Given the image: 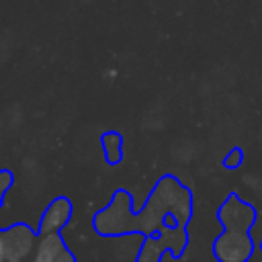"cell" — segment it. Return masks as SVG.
I'll return each mask as SVG.
<instances>
[{"label":"cell","mask_w":262,"mask_h":262,"mask_svg":"<svg viewBox=\"0 0 262 262\" xmlns=\"http://www.w3.org/2000/svg\"><path fill=\"white\" fill-rule=\"evenodd\" d=\"M244 164V149L242 147H233L225 158H223V166L227 170H237Z\"/></svg>","instance_id":"ba28073f"},{"label":"cell","mask_w":262,"mask_h":262,"mask_svg":"<svg viewBox=\"0 0 262 262\" xmlns=\"http://www.w3.org/2000/svg\"><path fill=\"white\" fill-rule=\"evenodd\" d=\"M39 233L27 223H14L0 229V262H25L33 256Z\"/></svg>","instance_id":"3957f363"},{"label":"cell","mask_w":262,"mask_h":262,"mask_svg":"<svg viewBox=\"0 0 262 262\" xmlns=\"http://www.w3.org/2000/svg\"><path fill=\"white\" fill-rule=\"evenodd\" d=\"M72 219V201L68 196H55L43 211L39 219L37 233H49V231H61Z\"/></svg>","instance_id":"8992f818"},{"label":"cell","mask_w":262,"mask_h":262,"mask_svg":"<svg viewBox=\"0 0 262 262\" xmlns=\"http://www.w3.org/2000/svg\"><path fill=\"white\" fill-rule=\"evenodd\" d=\"M100 143H102L106 164L117 166L123 160V137H121V133L119 131H104L100 135Z\"/></svg>","instance_id":"52a82bcc"},{"label":"cell","mask_w":262,"mask_h":262,"mask_svg":"<svg viewBox=\"0 0 262 262\" xmlns=\"http://www.w3.org/2000/svg\"><path fill=\"white\" fill-rule=\"evenodd\" d=\"M31 258L33 262H76L72 250L66 246L59 231L39 233Z\"/></svg>","instance_id":"5b68a950"},{"label":"cell","mask_w":262,"mask_h":262,"mask_svg":"<svg viewBox=\"0 0 262 262\" xmlns=\"http://www.w3.org/2000/svg\"><path fill=\"white\" fill-rule=\"evenodd\" d=\"M186 225H168L164 231H160V237H145L137 256V262H160L164 250H170L174 258H180L186 248Z\"/></svg>","instance_id":"277c9868"},{"label":"cell","mask_w":262,"mask_h":262,"mask_svg":"<svg viewBox=\"0 0 262 262\" xmlns=\"http://www.w3.org/2000/svg\"><path fill=\"white\" fill-rule=\"evenodd\" d=\"M12 182H14L12 172H8V170H0V207H2L4 194L8 192V188L12 186Z\"/></svg>","instance_id":"9c48e42d"},{"label":"cell","mask_w":262,"mask_h":262,"mask_svg":"<svg viewBox=\"0 0 262 262\" xmlns=\"http://www.w3.org/2000/svg\"><path fill=\"white\" fill-rule=\"evenodd\" d=\"M192 215V194L174 176H162L145 207L133 213V199L127 190H115L111 203L92 217V227L100 235L143 233L145 237L164 231L168 225H186Z\"/></svg>","instance_id":"6da1fadb"},{"label":"cell","mask_w":262,"mask_h":262,"mask_svg":"<svg viewBox=\"0 0 262 262\" xmlns=\"http://www.w3.org/2000/svg\"><path fill=\"white\" fill-rule=\"evenodd\" d=\"M225 231L215 239L213 252L219 262H246L254 250L250 227L256 221V209L237 194H229L217 211Z\"/></svg>","instance_id":"7a4b0ae2"}]
</instances>
